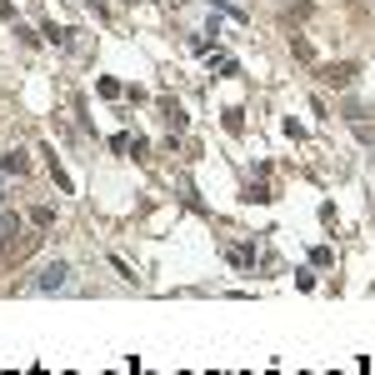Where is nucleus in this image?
<instances>
[{
  "label": "nucleus",
  "instance_id": "1",
  "mask_svg": "<svg viewBox=\"0 0 375 375\" xmlns=\"http://www.w3.org/2000/svg\"><path fill=\"white\" fill-rule=\"evenodd\" d=\"M70 285V265L61 260V265H45V271L35 276V285L30 290H40V295H56V290H66Z\"/></svg>",
  "mask_w": 375,
  "mask_h": 375
},
{
  "label": "nucleus",
  "instance_id": "2",
  "mask_svg": "<svg viewBox=\"0 0 375 375\" xmlns=\"http://www.w3.org/2000/svg\"><path fill=\"white\" fill-rule=\"evenodd\" d=\"M16 240H25V230H20V216H11V210H6V216H0V255H16V250H20Z\"/></svg>",
  "mask_w": 375,
  "mask_h": 375
},
{
  "label": "nucleus",
  "instance_id": "5",
  "mask_svg": "<svg viewBox=\"0 0 375 375\" xmlns=\"http://www.w3.org/2000/svg\"><path fill=\"white\" fill-rule=\"evenodd\" d=\"M30 226H40V230H50V226H56V216H50V210L40 205V210H30Z\"/></svg>",
  "mask_w": 375,
  "mask_h": 375
},
{
  "label": "nucleus",
  "instance_id": "4",
  "mask_svg": "<svg viewBox=\"0 0 375 375\" xmlns=\"http://www.w3.org/2000/svg\"><path fill=\"white\" fill-rule=\"evenodd\" d=\"M320 75H326V85H350V66H326Z\"/></svg>",
  "mask_w": 375,
  "mask_h": 375
},
{
  "label": "nucleus",
  "instance_id": "3",
  "mask_svg": "<svg viewBox=\"0 0 375 375\" xmlns=\"http://www.w3.org/2000/svg\"><path fill=\"white\" fill-rule=\"evenodd\" d=\"M25 171H30L25 150H6V155H0V176H25Z\"/></svg>",
  "mask_w": 375,
  "mask_h": 375
}]
</instances>
